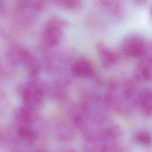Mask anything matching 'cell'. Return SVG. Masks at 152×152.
Here are the masks:
<instances>
[{"label":"cell","mask_w":152,"mask_h":152,"mask_svg":"<svg viewBox=\"0 0 152 152\" xmlns=\"http://www.w3.org/2000/svg\"><path fill=\"white\" fill-rule=\"evenodd\" d=\"M106 100L116 105L118 110L128 113L137 103L135 88L130 82H124L121 85H114L106 97Z\"/></svg>","instance_id":"obj_1"},{"label":"cell","mask_w":152,"mask_h":152,"mask_svg":"<svg viewBox=\"0 0 152 152\" xmlns=\"http://www.w3.org/2000/svg\"><path fill=\"white\" fill-rule=\"evenodd\" d=\"M66 22L56 16L46 21L43 30V37L45 44L49 47L58 45L61 41Z\"/></svg>","instance_id":"obj_2"},{"label":"cell","mask_w":152,"mask_h":152,"mask_svg":"<svg viewBox=\"0 0 152 152\" xmlns=\"http://www.w3.org/2000/svg\"><path fill=\"white\" fill-rule=\"evenodd\" d=\"M145 40L137 34H131L125 37L121 43V49L126 56L134 58L142 57L150 51Z\"/></svg>","instance_id":"obj_3"},{"label":"cell","mask_w":152,"mask_h":152,"mask_svg":"<svg viewBox=\"0 0 152 152\" xmlns=\"http://www.w3.org/2000/svg\"><path fill=\"white\" fill-rule=\"evenodd\" d=\"M23 96L30 107H39L43 104L45 99L44 88L41 84L33 80L26 85Z\"/></svg>","instance_id":"obj_4"},{"label":"cell","mask_w":152,"mask_h":152,"mask_svg":"<svg viewBox=\"0 0 152 152\" xmlns=\"http://www.w3.org/2000/svg\"><path fill=\"white\" fill-rule=\"evenodd\" d=\"M100 132H92L86 135L84 152H107V145Z\"/></svg>","instance_id":"obj_5"},{"label":"cell","mask_w":152,"mask_h":152,"mask_svg":"<svg viewBox=\"0 0 152 152\" xmlns=\"http://www.w3.org/2000/svg\"><path fill=\"white\" fill-rule=\"evenodd\" d=\"M71 71L73 75L81 78H91L95 73L93 64L86 58H80L76 60L72 64Z\"/></svg>","instance_id":"obj_6"},{"label":"cell","mask_w":152,"mask_h":152,"mask_svg":"<svg viewBox=\"0 0 152 152\" xmlns=\"http://www.w3.org/2000/svg\"><path fill=\"white\" fill-rule=\"evenodd\" d=\"M151 50L142 58L137 64L135 75L137 80L142 81H150L151 80Z\"/></svg>","instance_id":"obj_7"},{"label":"cell","mask_w":152,"mask_h":152,"mask_svg":"<svg viewBox=\"0 0 152 152\" xmlns=\"http://www.w3.org/2000/svg\"><path fill=\"white\" fill-rule=\"evenodd\" d=\"M96 50L99 60L104 68L111 67L117 62L116 53L103 43H99L96 45Z\"/></svg>","instance_id":"obj_8"},{"label":"cell","mask_w":152,"mask_h":152,"mask_svg":"<svg viewBox=\"0 0 152 152\" xmlns=\"http://www.w3.org/2000/svg\"><path fill=\"white\" fill-rule=\"evenodd\" d=\"M138 107L141 112L146 116L150 117L151 115L152 110V93L150 88L142 89L137 95Z\"/></svg>","instance_id":"obj_9"},{"label":"cell","mask_w":152,"mask_h":152,"mask_svg":"<svg viewBox=\"0 0 152 152\" xmlns=\"http://www.w3.org/2000/svg\"><path fill=\"white\" fill-rule=\"evenodd\" d=\"M53 2L55 5L59 8L72 11L79 10L82 7V2L80 1L76 0L55 1Z\"/></svg>","instance_id":"obj_10"},{"label":"cell","mask_w":152,"mask_h":152,"mask_svg":"<svg viewBox=\"0 0 152 152\" xmlns=\"http://www.w3.org/2000/svg\"><path fill=\"white\" fill-rule=\"evenodd\" d=\"M134 140L137 144L148 146L151 144V135L150 132L147 131H139L135 134Z\"/></svg>","instance_id":"obj_11"},{"label":"cell","mask_w":152,"mask_h":152,"mask_svg":"<svg viewBox=\"0 0 152 152\" xmlns=\"http://www.w3.org/2000/svg\"><path fill=\"white\" fill-rule=\"evenodd\" d=\"M57 135L59 140L62 141H68L71 139L72 134L71 130L65 126H61L57 131Z\"/></svg>","instance_id":"obj_12"},{"label":"cell","mask_w":152,"mask_h":152,"mask_svg":"<svg viewBox=\"0 0 152 152\" xmlns=\"http://www.w3.org/2000/svg\"><path fill=\"white\" fill-rule=\"evenodd\" d=\"M12 152H46V151L42 148H37V149H34V150H33L31 151H26L23 149L17 148V149L13 150Z\"/></svg>","instance_id":"obj_13"},{"label":"cell","mask_w":152,"mask_h":152,"mask_svg":"<svg viewBox=\"0 0 152 152\" xmlns=\"http://www.w3.org/2000/svg\"><path fill=\"white\" fill-rule=\"evenodd\" d=\"M65 152H76V151H75L73 150H68L65 151Z\"/></svg>","instance_id":"obj_14"}]
</instances>
